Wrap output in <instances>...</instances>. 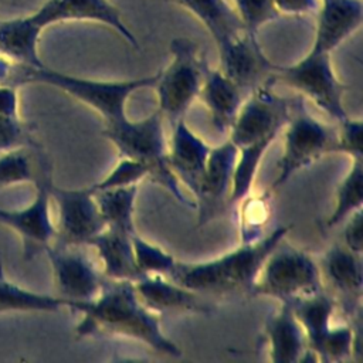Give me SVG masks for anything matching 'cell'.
<instances>
[{"mask_svg":"<svg viewBox=\"0 0 363 363\" xmlns=\"http://www.w3.org/2000/svg\"><path fill=\"white\" fill-rule=\"evenodd\" d=\"M30 18L40 30L67 21L104 24L116 31L133 48L139 47L138 38L111 0H45L38 10L30 14Z\"/></svg>","mask_w":363,"mask_h":363,"instance_id":"13","label":"cell"},{"mask_svg":"<svg viewBox=\"0 0 363 363\" xmlns=\"http://www.w3.org/2000/svg\"><path fill=\"white\" fill-rule=\"evenodd\" d=\"M363 204V159H353L345 177L335 193V207L325 221L326 228H333Z\"/></svg>","mask_w":363,"mask_h":363,"instance_id":"28","label":"cell"},{"mask_svg":"<svg viewBox=\"0 0 363 363\" xmlns=\"http://www.w3.org/2000/svg\"><path fill=\"white\" fill-rule=\"evenodd\" d=\"M75 305L77 302L58 295L34 292L10 282L4 275L0 258V312H57L62 308L74 309Z\"/></svg>","mask_w":363,"mask_h":363,"instance_id":"27","label":"cell"},{"mask_svg":"<svg viewBox=\"0 0 363 363\" xmlns=\"http://www.w3.org/2000/svg\"><path fill=\"white\" fill-rule=\"evenodd\" d=\"M149 177V172L145 164L129 157L119 156L116 166L98 183L92 184L94 190H104L111 187H121L129 184H139L143 179Z\"/></svg>","mask_w":363,"mask_h":363,"instance_id":"34","label":"cell"},{"mask_svg":"<svg viewBox=\"0 0 363 363\" xmlns=\"http://www.w3.org/2000/svg\"><path fill=\"white\" fill-rule=\"evenodd\" d=\"M332 153H343L353 159H363V122L349 115L336 122Z\"/></svg>","mask_w":363,"mask_h":363,"instance_id":"33","label":"cell"},{"mask_svg":"<svg viewBox=\"0 0 363 363\" xmlns=\"http://www.w3.org/2000/svg\"><path fill=\"white\" fill-rule=\"evenodd\" d=\"M142 302L156 313H210L213 303L199 292L179 285L166 275L145 274L133 282Z\"/></svg>","mask_w":363,"mask_h":363,"instance_id":"20","label":"cell"},{"mask_svg":"<svg viewBox=\"0 0 363 363\" xmlns=\"http://www.w3.org/2000/svg\"><path fill=\"white\" fill-rule=\"evenodd\" d=\"M272 78L298 92L305 101L313 102L335 122L349 113L345 108V84L337 78L330 54L309 50L291 65H275Z\"/></svg>","mask_w":363,"mask_h":363,"instance_id":"9","label":"cell"},{"mask_svg":"<svg viewBox=\"0 0 363 363\" xmlns=\"http://www.w3.org/2000/svg\"><path fill=\"white\" fill-rule=\"evenodd\" d=\"M245 30L257 35L258 30L279 17L272 0H230Z\"/></svg>","mask_w":363,"mask_h":363,"instance_id":"32","label":"cell"},{"mask_svg":"<svg viewBox=\"0 0 363 363\" xmlns=\"http://www.w3.org/2000/svg\"><path fill=\"white\" fill-rule=\"evenodd\" d=\"M44 251L52 267L58 296L71 302H88L99 294L105 277L81 251V245L50 244Z\"/></svg>","mask_w":363,"mask_h":363,"instance_id":"12","label":"cell"},{"mask_svg":"<svg viewBox=\"0 0 363 363\" xmlns=\"http://www.w3.org/2000/svg\"><path fill=\"white\" fill-rule=\"evenodd\" d=\"M281 133L284 138L282 153L277 164V176L268 187L272 194L295 173L332 153L336 126L309 113L305 99L296 95L292 96L291 112Z\"/></svg>","mask_w":363,"mask_h":363,"instance_id":"6","label":"cell"},{"mask_svg":"<svg viewBox=\"0 0 363 363\" xmlns=\"http://www.w3.org/2000/svg\"><path fill=\"white\" fill-rule=\"evenodd\" d=\"M102 135L116 147L119 156L145 164L149 179L162 184L179 203L196 207L169 167L164 119L157 109L139 121L125 118L118 123L105 125Z\"/></svg>","mask_w":363,"mask_h":363,"instance_id":"5","label":"cell"},{"mask_svg":"<svg viewBox=\"0 0 363 363\" xmlns=\"http://www.w3.org/2000/svg\"><path fill=\"white\" fill-rule=\"evenodd\" d=\"M323 285L330 286L336 305L352 318L362 313L360 299L363 288L362 255L343 244H333L318 262Z\"/></svg>","mask_w":363,"mask_h":363,"instance_id":"14","label":"cell"},{"mask_svg":"<svg viewBox=\"0 0 363 363\" xmlns=\"http://www.w3.org/2000/svg\"><path fill=\"white\" fill-rule=\"evenodd\" d=\"M350 251L363 255V210L359 208L346 218L343 228V242Z\"/></svg>","mask_w":363,"mask_h":363,"instance_id":"36","label":"cell"},{"mask_svg":"<svg viewBox=\"0 0 363 363\" xmlns=\"http://www.w3.org/2000/svg\"><path fill=\"white\" fill-rule=\"evenodd\" d=\"M220 69L247 95L272 77L275 64L264 54L257 35L244 34L218 51Z\"/></svg>","mask_w":363,"mask_h":363,"instance_id":"17","label":"cell"},{"mask_svg":"<svg viewBox=\"0 0 363 363\" xmlns=\"http://www.w3.org/2000/svg\"><path fill=\"white\" fill-rule=\"evenodd\" d=\"M323 288L318 261L282 238L265 258L251 295L294 303Z\"/></svg>","mask_w":363,"mask_h":363,"instance_id":"7","label":"cell"},{"mask_svg":"<svg viewBox=\"0 0 363 363\" xmlns=\"http://www.w3.org/2000/svg\"><path fill=\"white\" fill-rule=\"evenodd\" d=\"M130 237L122 231L105 227L89 241L88 247L96 250L105 278L135 282L143 275L135 262Z\"/></svg>","mask_w":363,"mask_h":363,"instance_id":"23","label":"cell"},{"mask_svg":"<svg viewBox=\"0 0 363 363\" xmlns=\"http://www.w3.org/2000/svg\"><path fill=\"white\" fill-rule=\"evenodd\" d=\"M235 162L237 147L228 139L210 149L200 190L194 200L199 207V227L228 207Z\"/></svg>","mask_w":363,"mask_h":363,"instance_id":"15","label":"cell"},{"mask_svg":"<svg viewBox=\"0 0 363 363\" xmlns=\"http://www.w3.org/2000/svg\"><path fill=\"white\" fill-rule=\"evenodd\" d=\"M51 200L58 210L57 237L60 244L88 245L106 225L89 187L61 189L51 183Z\"/></svg>","mask_w":363,"mask_h":363,"instance_id":"11","label":"cell"},{"mask_svg":"<svg viewBox=\"0 0 363 363\" xmlns=\"http://www.w3.org/2000/svg\"><path fill=\"white\" fill-rule=\"evenodd\" d=\"M132 248L135 255V262L139 271L145 274H159L167 275L176 262V258L166 250L155 245L135 233L132 237Z\"/></svg>","mask_w":363,"mask_h":363,"instance_id":"31","label":"cell"},{"mask_svg":"<svg viewBox=\"0 0 363 363\" xmlns=\"http://www.w3.org/2000/svg\"><path fill=\"white\" fill-rule=\"evenodd\" d=\"M315 14L316 24L311 50L332 54L360 28L363 0H320Z\"/></svg>","mask_w":363,"mask_h":363,"instance_id":"18","label":"cell"},{"mask_svg":"<svg viewBox=\"0 0 363 363\" xmlns=\"http://www.w3.org/2000/svg\"><path fill=\"white\" fill-rule=\"evenodd\" d=\"M279 16H306L315 14L320 0H272Z\"/></svg>","mask_w":363,"mask_h":363,"instance_id":"37","label":"cell"},{"mask_svg":"<svg viewBox=\"0 0 363 363\" xmlns=\"http://www.w3.org/2000/svg\"><path fill=\"white\" fill-rule=\"evenodd\" d=\"M92 191L108 228L122 231L129 235L138 233L135 224V210L139 184L111 187L104 190L92 189Z\"/></svg>","mask_w":363,"mask_h":363,"instance_id":"26","label":"cell"},{"mask_svg":"<svg viewBox=\"0 0 363 363\" xmlns=\"http://www.w3.org/2000/svg\"><path fill=\"white\" fill-rule=\"evenodd\" d=\"M0 115L18 118V92L16 85L0 82Z\"/></svg>","mask_w":363,"mask_h":363,"instance_id":"38","label":"cell"},{"mask_svg":"<svg viewBox=\"0 0 363 363\" xmlns=\"http://www.w3.org/2000/svg\"><path fill=\"white\" fill-rule=\"evenodd\" d=\"M156 78L157 72L132 79L104 81L64 74L45 65L27 67L14 64L7 84L17 86L31 82L58 88L94 109L104 119L105 125H113L128 118L126 104L130 95L139 89L152 88Z\"/></svg>","mask_w":363,"mask_h":363,"instance_id":"4","label":"cell"},{"mask_svg":"<svg viewBox=\"0 0 363 363\" xmlns=\"http://www.w3.org/2000/svg\"><path fill=\"white\" fill-rule=\"evenodd\" d=\"M291 306L305 333L308 349L316 356L320 342L333 325L332 319L337 308L335 298L323 288L319 292L295 301Z\"/></svg>","mask_w":363,"mask_h":363,"instance_id":"25","label":"cell"},{"mask_svg":"<svg viewBox=\"0 0 363 363\" xmlns=\"http://www.w3.org/2000/svg\"><path fill=\"white\" fill-rule=\"evenodd\" d=\"M289 230L291 225H278L257 241L241 242L237 248L208 261L176 259L166 277L201 295H251L265 258Z\"/></svg>","mask_w":363,"mask_h":363,"instance_id":"3","label":"cell"},{"mask_svg":"<svg viewBox=\"0 0 363 363\" xmlns=\"http://www.w3.org/2000/svg\"><path fill=\"white\" fill-rule=\"evenodd\" d=\"M274 85L271 77L251 89L227 132V139L237 147L228 206H237L251 193L262 157L288 121L292 98L278 95Z\"/></svg>","mask_w":363,"mask_h":363,"instance_id":"2","label":"cell"},{"mask_svg":"<svg viewBox=\"0 0 363 363\" xmlns=\"http://www.w3.org/2000/svg\"><path fill=\"white\" fill-rule=\"evenodd\" d=\"M244 92L220 68L207 65L199 99L210 113L211 125L220 133H227L244 101Z\"/></svg>","mask_w":363,"mask_h":363,"instance_id":"21","label":"cell"},{"mask_svg":"<svg viewBox=\"0 0 363 363\" xmlns=\"http://www.w3.org/2000/svg\"><path fill=\"white\" fill-rule=\"evenodd\" d=\"M191 13L208 31L217 50H223L248 31L230 0H173ZM251 34V33H250Z\"/></svg>","mask_w":363,"mask_h":363,"instance_id":"22","label":"cell"},{"mask_svg":"<svg viewBox=\"0 0 363 363\" xmlns=\"http://www.w3.org/2000/svg\"><path fill=\"white\" fill-rule=\"evenodd\" d=\"M41 33L43 30L31 21L30 16L0 21V55L14 64L43 67L38 55Z\"/></svg>","mask_w":363,"mask_h":363,"instance_id":"24","label":"cell"},{"mask_svg":"<svg viewBox=\"0 0 363 363\" xmlns=\"http://www.w3.org/2000/svg\"><path fill=\"white\" fill-rule=\"evenodd\" d=\"M211 146L183 119L172 125L167 139V163L180 183L196 200ZM196 203V201H194Z\"/></svg>","mask_w":363,"mask_h":363,"instance_id":"16","label":"cell"},{"mask_svg":"<svg viewBox=\"0 0 363 363\" xmlns=\"http://www.w3.org/2000/svg\"><path fill=\"white\" fill-rule=\"evenodd\" d=\"M264 339L268 346L269 360L272 362H318L316 356L308 349L305 333L291 303L279 302V308L267 318Z\"/></svg>","mask_w":363,"mask_h":363,"instance_id":"19","label":"cell"},{"mask_svg":"<svg viewBox=\"0 0 363 363\" xmlns=\"http://www.w3.org/2000/svg\"><path fill=\"white\" fill-rule=\"evenodd\" d=\"M34 184L35 196L28 206L18 210L0 207V223L21 237L26 259L45 250L57 237V227L51 218V177L47 166L43 167Z\"/></svg>","mask_w":363,"mask_h":363,"instance_id":"10","label":"cell"},{"mask_svg":"<svg viewBox=\"0 0 363 363\" xmlns=\"http://www.w3.org/2000/svg\"><path fill=\"white\" fill-rule=\"evenodd\" d=\"M13 67H14L13 61H10L9 58L0 55V82H6L7 84L9 77H10L11 71H13Z\"/></svg>","mask_w":363,"mask_h":363,"instance_id":"39","label":"cell"},{"mask_svg":"<svg viewBox=\"0 0 363 363\" xmlns=\"http://www.w3.org/2000/svg\"><path fill=\"white\" fill-rule=\"evenodd\" d=\"M28 146H20L0 155V186L17 183H34L37 180L35 167Z\"/></svg>","mask_w":363,"mask_h":363,"instance_id":"30","label":"cell"},{"mask_svg":"<svg viewBox=\"0 0 363 363\" xmlns=\"http://www.w3.org/2000/svg\"><path fill=\"white\" fill-rule=\"evenodd\" d=\"M206 68L207 61L193 40L176 37L170 41V61L164 69L157 71L152 86L157 111L170 126L184 118L199 96Z\"/></svg>","mask_w":363,"mask_h":363,"instance_id":"8","label":"cell"},{"mask_svg":"<svg viewBox=\"0 0 363 363\" xmlns=\"http://www.w3.org/2000/svg\"><path fill=\"white\" fill-rule=\"evenodd\" d=\"M75 312L82 315L75 330L85 336H122L138 340L157 353L180 357L183 352L162 330L159 313L139 298L132 281L105 278L99 294L88 302H77Z\"/></svg>","mask_w":363,"mask_h":363,"instance_id":"1","label":"cell"},{"mask_svg":"<svg viewBox=\"0 0 363 363\" xmlns=\"http://www.w3.org/2000/svg\"><path fill=\"white\" fill-rule=\"evenodd\" d=\"M27 145H33V140L24 123L18 118L0 115V153Z\"/></svg>","mask_w":363,"mask_h":363,"instance_id":"35","label":"cell"},{"mask_svg":"<svg viewBox=\"0 0 363 363\" xmlns=\"http://www.w3.org/2000/svg\"><path fill=\"white\" fill-rule=\"evenodd\" d=\"M272 193L268 190L261 196H245L240 203V235L241 242H252L261 238L262 228L269 217V199ZM238 203V204H240Z\"/></svg>","mask_w":363,"mask_h":363,"instance_id":"29","label":"cell"}]
</instances>
